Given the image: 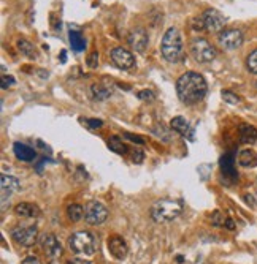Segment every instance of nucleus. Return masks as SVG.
<instances>
[{"label": "nucleus", "mask_w": 257, "mask_h": 264, "mask_svg": "<svg viewBox=\"0 0 257 264\" xmlns=\"http://www.w3.org/2000/svg\"><path fill=\"white\" fill-rule=\"evenodd\" d=\"M208 92V84L205 78L195 73V72H187L181 75L177 81V93L178 98L184 105H197L205 98Z\"/></svg>", "instance_id": "f257e3e1"}, {"label": "nucleus", "mask_w": 257, "mask_h": 264, "mask_svg": "<svg viewBox=\"0 0 257 264\" xmlns=\"http://www.w3.org/2000/svg\"><path fill=\"white\" fill-rule=\"evenodd\" d=\"M183 38L178 29L170 27L160 43V52L167 62L177 63L183 59Z\"/></svg>", "instance_id": "f03ea898"}, {"label": "nucleus", "mask_w": 257, "mask_h": 264, "mask_svg": "<svg viewBox=\"0 0 257 264\" xmlns=\"http://www.w3.org/2000/svg\"><path fill=\"white\" fill-rule=\"evenodd\" d=\"M183 211V203L178 200H159L151 207V217L156 223H167L173 221Z\"/></svg>", "instance_id": "7ed1b4c3"}, {"label": "nucleus", "mask_w": 257, "mask_h": 264, "mask_svg": "<svg viewBox=\"0 0 257 264\" xmlns=\"http://www.w3.org/2000/svg\"><path fill=\"white\" fill-rule=\"evenodd\" d=\"M69 248L76 255H94L97 250V238L89 231H78L69 238Z\"/></svg>", "instance_id": "20e7f679"}, {"label": "nucleus", "mask_w": 257, "mask_h": 264, "mask_svg": "<svg viewBox=\"0 0 257 264\" xmlns=\"http://www.w3.org/2000/svg\"><path fill=\"white\" fill-rule=\"evenodd\" d=\"M191 52L194 55V59L200 63H208L213 62L218 55L216 48L205 38H194L191 43Z\"/></svg>", "instance_id": "39448f33"}, {"label": "nucleus", "mask_w": 257, "mask_h": 264, "mask_svg": "<svg viewBox=\"0 0 257 264\" xmlns=\"http://www.w3.org/2000/svg\"><path fill=\"white\" fill-rule=\"evenodd\" d=\"M108 218V209L99 201H89L84 207V220L88 225L97 226L105 223Z\"/></svg>", "instance_id": "423d86ee"}, {"label": "nucleus", "mask_w": 257, "mask_h": 264, "mask_svg": "<svg viewBox=\"0 0 257 264\" xmlns=\"http://www.w3.org/2000/svg\"><path fill=\"white\" fill-rule=\"evenodd\" d=\"M37 236H38V229L37 226L31 225V226H16L11 229V238L18 245L24 247V248H31L35 242H37Z\"/></svg>", "instance_id": "0eeeda50"}, {"label": "nucleus", "mask_w": 257, "mask_h": 264, "mask_svg": "<svg viewBox=\"0 0 257 264\" xmlns=\"http://www.w3.org/2000/svg\"><path fill=\"white\" fill-rule=\"evenodd\" d=\"M202 22H204V27L207 32H222L224 25L227 22L225 16L221 11L214 10V8H208L204 11V15L200 16Z\"/></svg>", "instance_id": "6e6552de"}, {"label": "nucleus", "mask_w": 257, "mask_h": 264, "mask_svg": "<svg viewBox=\"0 0 257 264\" xmlns=\"http://www.w3.org/2000/svg\"><path fill=\"white\" fill-rule=\"evenodd\" d=\"M40 244H42L45 255L51 261H56L62 256V245H61L59 239L54 234H51V233L43 234L42 238H40Z\"/></svg>", "instance_id": "1a4fd4ad"}, {"label": "nucleus", "mask_w": 257, "mask_h": 264, "mask_svg": "<svg viewBox=\"0 0 257 264\" xmlns=\"http://www.w3.org/2000/svg\"><path fill=\"white\" fill-rule=\"evenodd\" d=\"M218 41L222 49L225 51H234L243 45V32L237 29H229L222 30L218 37Z\"/></svg>", "instance_id": "9d476101"}, {"label": "nucleus", "mask_w": 257, "mask_h": 264, "mask_svg": "<svg viewBox=\"0 0 257 264\" xmlns=\"http://www.w3.org/2000/svg\"><path fill=\"white\" fill-rule=\"evenodd\" d=\"M127 43L130 45V48L135 52H145L146 48H148V43H150V37H148L145 29H141V27H137V29H133L129 34Z\"/></svg>", "instance_id": "9b49d317"}, {"label": "nucleus", "mask_w": 257, "mask_h": 264, "mask_svg": "<svg viewBox=\"0 0 257 264\" xmlns=\"http://www.w3.org/2000/svg\"><path fill=\"white\" fill-rule=\"evenodd\" d=\"M110 55H111L113 63L119 68H123V70H130V68L135 67L133 54L127 51L126 48H115Z\"/></svg>", "instance_id": "f8f14e48"}, {"label": "nucleus", "mask_w": 257, "mask_h": 264, "mask_svg": "<svg viewBox=\"0 0 257 264\" xmlns=\"http://www.w3.org/2000/svg\"><path fill=\"white\" fill-rule=\"evenodd\" d=\"M108 250L116 259H124L129 252L127 244L121 236H113V238L108 239Z\"/></svg>", "instance_id": "ddd939ff"}, {"label": "nucleus", "mask_w": 257, "mask_h": 264, "mask_svg": "<svg viewBox=\"0 0 257 264\" xmlns=\"http://www.w3.org/2000/svg\"><path fill=\"white\" fill-rule=\"evenodd\" d=\"M170 127L173 131L180 133L181 136L187 138V140H194V128L191 127V123H189L184 117L178 116V117H173L172 122H170Z\"/></svg>", "instance_id": "4468645a"}, {"label": "nucleus", "mask_w": 257, "mask_h": 264, "mask_svg": "<svg viewBox=\"0 0 257 264\" xmlns=\"http://www.w3.org/2000/svg\"><path fill=\"white\" fill-rule=\"evenodd\" d=\"M13 152H15L16 158L21 161H34L37 158L35 150L24 143H15V146H13Z\"/></svg>", "instance_id": "2eb2a0df"}, {"label": "nucleus", "mask_w": 257, "mask_h": 264, "mask_svg": "<svg viewBox=\"0 0 257 264\" xmlns=\"http://www.w3.org/2000/svg\"><path fill=\"white\" fill-rule=\"evenodd\" d=\"M238 136H240V143L243 144H254L257 141V128L252 125L243 123L238 128Z\"/></svg>", "instance_id": "dca6fc26"}, {"label": "nucleus", "mask_w": 257, "mask_h": 264, "mask_svg": "<svg viewBox=\"0 0 257 264\" xmlns=\"http://www.w3.org/2000/svg\"><path fill=\"white\" fill-rule=\"evenodd\" d=\"M15 212L18 217H22V218H37L40 215L38 206L32 203H19L15 207Z\"/></svg>", "instance_id": "f3484780"}, {"label": "nucleus", "mask_w": 257, "mask_h": 264, "mask_svg": "<svg viewBox=\"0 0 257 264\" xmlns=\"http://www.w3.org/2000/svg\"><path fill=\"white\" fill-rule=\"evenodd\" d=\"M219 164H221V170L224 173V176L227 177H232V179H237L238 174L235 171V158H234V154H225L221 157L219 160Z\"/></svg>", "instance_id": "a211bd4d"}, {"label": "nucleus", "mask_w": 257, "mask_h": 264, "mask_svg": "<svg viewBox=\"0 0 257 264\" xmlns=\"http://www.w3.org/2000/svg\"><path fill=\"white\" fill-rule=\"evenodd\" d=\"M238 163L243 168H254L257 166V154L252 149H245L238 154Z\"/></svg>", "instance_id": "6ab92c4d"}, {"label": "nucleus", "mask_w": 257, "mask_h": 264, "mask_svg": "<svg viewBox=\"0 0 257 264\" xmlns=\"http://www.w3.org/2000/svg\"><path fill=\"white\" fill-rule=\"evenodd\" d=\"M91 92H92V96L99 102H103V100H108L110 96L113 95V90L110 87H106L102 82H97V84H94L91 87Z\"/></svg>", "instance_id": "aec40b11"}, {"label": "nucleus", "mask_w": 257, "mask_h": 264, "mask_svg": "<svg viewBox=\"0 0 257 264\" xmlns=\"http://www.w3.org/2000/svg\"><path fill=\"white\" fill-rule=\"evenodd\" d=\"M69 40H70V45H72V49H73V51L81 52V51L86 49V40H84L83 35H81V32H78V30H70Z\"/></svg>", "instance_id": "412c9836"}, {"label": "nucleus", "mask_w": 257, "mask_h": 264, "mask_svg": "<svg viewBox=\"0 0 257 264\" xmlns=\"http://www.w3.org/2000/svg\"><path fill=\"white\" fill-rule=\"evenodd\" d=\"M0 182H2V190H7V191H19L21 190V184L19 180L16 177L13 176H7V174H2V177H0Z\"/></svg>", "instance_id": "4be33fe9"}, {"label": "nucleus", "mask_w": 257, "mask_h": 264, "mask_svg": "<svg viewBox=\"0 0 257 264\" xmlns=\"http://www.w3.org/2000/svg\"><path fill=\"white\" fill-rule=\"evenodd\" d=\"M108 149L113 150V152H116V154H119V155H126L127 152H129L127 146H126V144L123 143V140H121V138H118V136H111V138H110V141H108Z\"/></svg>", "instance_id": "5701e85b"}, {"label": "nucleus", "mask_w": 257, "mask_h": 264, "mask_svg": "<svg viewBox=\"0 0 257 264\" xmlns=\"http://www.w3.org/2000/svg\"><path fill=\"white\" fill-rule=\"evenodd\" d=\"M18 49L21 51V54H24L25 57L29 59H37V51L35 46L27 40H18Z\"/></svg>", "instance_id": "b1692460"}, {"label": "nucleus", "mask_w": 257, "mask_h": 264, "mask_svg": "<svg viewBox=\"0 0 257 264\" xmlns=\"http://www.w3.org/2000/svg\"><path fill=\"white\" fill-rule=\"evenodd\" d=\"M67 215H69L72 221H79L84 217V209L79 204H72L69 206V209H67Z\"/></svg>", "instance_id": "393cba45"}, {"label": "nucleus", "mask_w": 257, "mask_h": 264, "mask_svg": "<svg viewBox=\"0 0 257 264\" xmlns=\"http://www.w3.org/2000/svg\"><path fill=\"white\" fill-rule=\"evenodd\" d=\"M153 133H154V136H157L159 140H162V141H170L172 140V133L164 123H157L156 127L153 128Z\"/></svg>", "instance_id": "a878e982"}, {"label": "nucleus", "mask_w": 257, "mask_h": 264, "mask_svg": "<svg viewBox=\"0 0 257 264\" xmlns=\"http://www.w3.org/2000/svg\"><path fill=\"white\" fill-rule=\"evenodd\" d=\"M246 67H248V70L254 75H257V49L252 51L249 55H248V59H246Z\"/></svg>", "instance_id": "bb28decb"}, {"label": "nucleus", "mask_w": 257, "mask_h": 264, "mask_svg": "<svg viewBox=\"0 0 257 264\" xmlns=\"http://www.w3.org/2000/svg\"><path fill=\"white\" fill-rule=\"evenodd\" d=\"M211 225L213 226H225V218L219 211H214L211 215Z\"/></svg>", "instance_id": "cd10ccee"}, {"label": "nucleus", "mask_w": 257, "mask_h": 264, "mask_svg": "<svg viewBox=\"0 0 257 264\" xmlns=\"http://www.w3.org/2000/svg\"><path fill=\"white\" fill-rule=\"evenodd\" d=\"M222 98H224V102H227V103H231V105H238L240 103V96H237L234 92H231V90H224L222 92Z\"/></svg>", "instance_id": "c85d7f7f"}, {"label": "nucleus", "mask_w": 257, "mask_h": 264, "mask_svg": "<svg viewBox=\"0 0 257 264\" xmlns=\"http://www.w3.org/2000/svg\"><path fill=\"white\" fill-rule=\"evenodd\" d=\"M137 96H138L140 100H143V102H153V100L156 98V96H154V92H153V90H148V89L140 90Z\"/></svg>", "instance_id": "c756f323"}, {"label": "nucleus", "mask_w": 257, "mask_h": 264, "mask_svg": "<svg viewBox=\"0 0 257 264\" xmlns=\"http://www.w3.org/2000/svg\"><path fill=\"white\" fill-rule=\"evenodd\" d=\"M81 120H83V123H86L89 128H100L103 125L100 119H81Z\"/></svg>", "instance_id": "7c9ffc66"}, {"label": "nucleus", "mask_w": 257, "mask_h": 264, "mask_svg": "<svg viewBox=\"0 0 257 264\" xmlns=\"http://www.w3.org/2000/svg\"><path fill=\"white\" fill-rule=\"evenodd\" d=\"M99 65V54L97 52H92L89 57H88V67L89 68H97Z\"/></svg>", "instance_id": "2f4dec72"}, {"label": "nucleus", "mask_w": 257, "mask_h": 264, "mask_svg": "<svg viewBox=\"0 0 257 264\" xmlns=\"http://www.w3.org/2000/svg\"><path fill=\"white\" fill-rule=\"evenodd\" d=\"M191 25H192V29L195 32H202V30H205V27H204V22H202V18H194L191 21Z\"/></svg>", "instance_id": "473e14b6"}, {"label": "nucleus", "mask_w": 257, "mask_h": 264, "mask_svg": "<svg viewBox=\"0 0 257 264\" xmlns=\"http://www.w3.org/2000/svg\"><path fill=\"white\" fill-rule=\"evenodd\" d=\"M15 84V78L13 76H7L5 73L2 75V89H8Z\"/></svg>", "instance_id": "72a5a7b5"}, {"label": "nucleus", "mask_w": 257, "mask_h": 264, "mask_svg": "<svg viewBox=\"0 0 257 264\" xmlns=\"http://www.w3.org/2000/svg\"><path fill=\"white\" fill-rule=\"evenodd\" d=\"M143 158H145V154L140 150V149H135L133 154H132V161L133 163H143Z\"/></svg>", "instance_id": "f704fd0d"}, {"label": "nucleus", "mask_w": 257, "mask_h": 264, "mask_svg": "<svg viewBox=\"0 0 257 264\" xmlns=\"http://www.w3.org/2000/svg\"><path fill=\"white\" fill-rule=\"evenodd\" d=\"M124 138H127V140H130L132 143H137V144H145V140L143 138H140V136H133V135H130V133H124Z\"/></svg>", "instance_id": "c9c22d12"}, {"label": "nucleus", "mask_w": 257, "mask_h": 264, "mask_svg": "<svg viewBox=\"0 0 257 264\" xmlns=\"http://www.w3.org/2000/svg\"><path fill=\"white\" fill-rule=\"evenodd\" d=\"M21 264H40V259L37 256H27L25 259H22Z\"/></svg>", "instance_id": "e433bc0d"}, {"label": "nucleus", "mask_w": 257, "mask_h": 264, "mask_svg": "<svg viewBox=\"0 0 257 264\" xmlns=\"http://www.w3.org/2000/svg\"><path fill=\"white\" fill-rule=\"evenodd\" d=\"M67 264H91L89 259H81V258H72Z\"/></svg>", "instance_id": "4c0bfd02"}, {"label": "nucleus", "mask_w": 257, "mask_h": 264, "mask_svg": "<svg viewBox=\"0 0 257 264\" xmlns=\"http://www.w3.org/2000/svg\"><path fill=\"white\" fill-rule=\"evenodd\" d=\"M46 161H48V158H42V161H40V163L37 164V173H38V174L43 173V164H45Z\"/></svg>", "instance_id": "58836bf2"}, {"label": "nucleus", "mask_w": 257, "mask_h": 264, "mask_svg": "<svg viewBox=\"0 0 257 264\" xmlns=\"http://www.w3.org/2000/svg\"><path fill=\"white\" fill-rule=\"evenodd\" d=\"M225 228L227 229H235V223L232 218H225Z\"/></svg>", "instance_id": "ea45409f"}, {"label": "nucleus", "mask_w": 257, "mask_h": 264, "mask_svg": "<svg viewBox=\"0 0 257 264\" xmlns=\"http://www.w3.org/2000/svg\"><path fill=\"white\" fill-rule=\"evenodd\" d=\"M177 262H180V264H181V262H184V258H183L181 255H178V256H177Z\"/></svg>", "instance_id": "a19ab883"}, {"label": "nucleus", "mask_w": 257, "mask_h": 264, "mask_svg": "<svg viewBox=\"0 0 257 264\" xmlns=\"http://www.w3.org/2000/svg\"><path fill=\"white\" fill-rule=\"evenodd\" d=\"M65 51H62V54H61V62H65Z\"/></svg>", "instance_id": "79ce46f5"}, {"label": "nucleus", "mask_w": 257, "mask_h": 264, "mask_svg": "<svg viewBox=\"0 0 257 264\" xmlns=\"http://www.w3.org/2000/svg\"><path fill=\"white\" fill-rule=\"evenodd\" d=\"M51 264H54V261H52V262H51Z\"/></svg>", "instance_id": "37998d69"}]
</instances>
